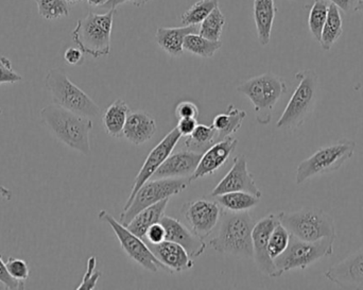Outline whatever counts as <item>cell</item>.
Returning a JSON list of instances; mask_svg holds the SVG:
<instances>
[{"instance_id": "cell-39", "label": "cell", "mask_w": 363, "mask_h": 290, "mask_svg": "<svg viewBox=\"0 0 363 290\" xmlns=\"http://www.w3.org/2000/svg\"><path fill=\"white\" fill-rule=\"evenodd\" d=\"M0 283L4 285V289H25L26 287L25 282H18L10 276L1 255H0Z\"/></svg>"}, {"instance_id": "cell-21", "label": "cell", "mask_w": 363, "mask_h": 290, "mask_svg": "<svg viewBox=\"0 0 363 290\" xmlns=\"http://www.w3.org/2000/svg\"><path fill=\"white\" fill-rule=\"evenodd\" d=\"M157 123L145 111L130 112L123 128V138L135 146L145 144L157 133Z\"/></svg>"}, {"instance_id": "cell-16", "label": "cell", "mask_w": 363, "mask_h": 290, "mask_svg": "<svg viewBox=\"0 0 363 290\" xmlns=\"http://www.w3.org/2000/svg\"><path fill=\"white\" fill-rule=\"evenodd\" d=\"M324 277L340 289L363 290V247L325 270Z\"/></svg>"}, {"instance_id": "cell-43", "label": "cell", "mask_w": 363, "mask_h": 290, "mask_svg": "<svg viewBox=\"0 0 363 290\" xmlns=\"http://www.w3.org/2000/svg\"><path fill=\"white\" fill-rule=\"evenodd\" d=\"M64 60L69 65H81L84 62V53L78 47H69L64 52Z\"/></svg>"}, {"instance_id": "cell-38", "label": "cell", "mask_w": 363, "mask_h": 290, "mask_svg": "<svg viewBox=\"0 0 363 290\" xmlns=\"http://www.w3.org/2000/svg\"><path fill=\"white\" fill-rule=\"evenodd\" d=\"M23 80V77L13 69L11 60L1 55L0 57V85L15 84Z\"/></svg>"}, {"instance_id": "cell-23", "label": "cell", "mask_w": 363, "mask_h": 290, "mask_svg": "<svg viewBox=\"0 0 363 290\" xmlns=\"http://www.w3.org/2000/svg\"><path fill=\"white\" fill-rule=\"evenodd\" d=\"M277 14V6L275 4V0H254V21H255L258 42L262 46H268L270 43Z\"/></svg>"}, {"instance_id": "cell-7", "label": "cell", "mask_w": 363, "mask_h": 290, "mask_svg": "<svg viewBox=\"0 0 363 290\" xmlns=\"http://www.w3.org/2000/svg\"><path fill=\"white\" fill-rule=\"evenodd\" d=\"M277 217L291 235L305 242L337 238L334 218L321 208H303L296 212H279Z\"/></svg>"}, {"instance_id": "cell-8", "label": "cell", "mask_w": 363, "mask_h": 290, "mask_svg": "<svg viewBox=\"0 0 363 290\" xmlns=\"http://www.w3.org/2000/svg\"><path fill=\"white\" fill-rule=\"evenodd\" d=\"M355 150V140L349 138L321 147L308 159L298 164L296 174V184L301 185L315 177L337 172L353 157Z\"/></svg>"}, {"instance_id": "cell-3", "label": "cell", "mask_w": 363, "mask_h": 290, "mask_svg": "<svg viewBox=\"0 0 363 290\" xmlns=\"http://www.w3.org/2000/svg\"><path fill=\"white\" fill-rule=\"evenodd\" d=\"M287 83L281 77L268 72L253 77L237 87V91L249 98L260 125H269L273 110L287 91Z\"/></svg>"}, {"instance_id": "cell-18", "label": "cell", "mask_w": 363, "mask_h": 290, "mask_svg": "<svg viewBox=\"0 0 363 290\" xmlns=\"http://www.w3.org/2000/svg\"><path fill=\"white\" fill-rule=\"evenodd\" d=\"M160 223L165 228L166 240L180 245L192 259L200 257L206 250V244L203 238L196 235L178 219L164 215Z\"/></svg>"}, {"instance_id": "cell-17", "label": "cell", "mask_w": 363, "mask_h": 290, "mask_svg": "<svg viewBox=\"0 0 363 290\" xmlns=\"http://www.w3.org/2000/svg\"><path fill=\"white\" fill-rule=\"evenodd\" d=\"M238 145V140L234 136H228L224 140L216 142L213 146L209 147L202 155L198 167L194 170L188 182H194L199 179L206 176H211L220 169L230 159V155L234 152Z\"/></svg>"}, {"instance_id": "cell-24", "label": "cell", "mask_w": 363, "mask_h": 290, "mask_svg": "<svg viewBox=\"0 0 363 290\" xmlns=\"http://www.w3.org/2000/svg\"><path fill=\"white\" fill-rule=\"evenodd\" d=\"M168 202H169V199L162 200V201L157 202L153 206L144 208L138 214H136L125 227H127L129 231L135 234L138 238L145 240L149 228L155 223H160L162 217L165 215Z\"/></svg>"}, {"instance_id": "cell-36", "label": "cell", "mask_w": 363, "mask_h": 290, "mask_svg": "<svg viewBox=\"0 0 363 290\" xmlns=\"http://www.w3.org/2000/svg\"><path fill=\"white\" fill-rule=\"evenodd\" d=\"M97 257H91L87 260L86 272L83 277L82 282L77 287V290H93L97 287V282L101 277V272L96 270Z\"/></svg>"}, {"instance_id": "cell-41", "label": "cell", "mask_w": 363, "mask_h": 290, "mask_svg": "<svg viewBox=\"0 0 363 290\" xmlns=\"http://www.w3.org/2000/svg\"><path fill=\"white\" fill-rule=\"evenodd\" d=\"M176 115L181 118H196L199 116V108L191 101H182L176 108Z\"/></svg>"}, {"instance_id": "cell-26", "label": "cell", "mask_w": 363, "mask_h": 290, "mask_svg": "<svg viewBox=\"0 0 363 290\" xmlns=\"http://www.w3.org/2000/svg\"><path fill=\"white\" fill-rule=\"evenodd\" d=\"M130 108L123 99H117L106 108L102 116L104 130L112 138H119L123 136V128L129 116Z\"/></svg>"}, {"instance_id": "cell-2", "label": "cell", "mask_w": 363, "mask_h": 290, "mask_svg": "<svg viewBox=\"0 0 363 290\" xmlns=\"http://www.w3.org/2000/svg\"><path fill=\"white\" fill-rule=\"evenodd\" d=\"M255 225L251 215L245 212L223 210L218 223L217 233L209 245L222 255L253 257L252 232Z\"/></svg>"}, {"instance_id": "cell-44", "label": "cell", "mask_w": 363, "mask_h": 290, "mask_svg": "<svg viewBox=\"0 0 363 290\" xmlns=\"http://www.w3.org/2000/svg\"><path fill=\"white\" fill-rule=\"evenodd\" d=\"M196 126H198L196 118H181L179 119L177 129L180 132L182 138H183V136L184 138H187V136H189L190 134L194 132Z\"/></svg>"}, {"instance_id": "cell-40", "label": "cell", "mask_w": 363, "mask_h": 290, "mask_svg": "<svg viewBox=\"0 0 363 290\" xmlns=\"http://www.w3.org/2000/svg\"><path fill=\"white\" fill-rule=\"evenodd\" d=\"M165 240V228H164L161 223H157L149 228L144 240H146L147 244L157 245L164 242Z\"/></svg>"}, {"instance_id": "cell-13", "label": "cell", "mask_w": 363, "mask_h": 290, "mask_svg": "<svg viewBox=\"0 0 363 290\" xmlns=\"http://www.w3.org/2000/svg\"><path fill=\"white\" fill-rule=\"evenodd\" d=\"M180 132L178 129L172 130L155 148L151 150L147 157L146 161L143 164L140 172L135 177L133 185L131 187V193L128 197L127 202L123 206V211L127 210L129 208L131 202L133 201L134 196L138 193V189L147 182V181L152 179L153 174H155L157 169L161 167L162 164L165 162V160L172 155L174 149L176 148L177 144L181 140Z\"/></svg>"}, {"instance_id": "cell-9", "label": "cell", "mask_w": 363, "mask_h": 290, "mask_svg": "<svg viewBox=\"0 0 363 290\" xmlns=\"http://www.w3.org/2000/svg\"><path fill=\"white\" fill-rule=\"evenodd\" d=\"M335 240V238H326L318 242H305L296 236H290L287 249L273 260L277 278L294 269H307L320 260L332 257Z\"/></svg>"}, {"instance_id": "cell-28", "label": "cell", "mask_w": 363, "mask_h": 290, "mask_svg": "<svg viewBox=\"0 0 363 290\" xmlns=\"http://www.w3.org/2000/svg\"><path fill=\"white\" fill-rule=\"evenodd\" d=\"M223 210L230 212H245L259 204L260 197L247 191H233L213 198Z\"/></svg>"}, {"instance_id": "cell-46", "label": "cell", "mask_w": 363, "mask_h": 290, "mask_svg": "<svg viewBox=\"0 0 363 290\" xmlns=\"http://www.w3.org/2000/svg\"><path fill=\"white\" fill-rule=\"evenodd\" d=\"M85 1L89 6L96 8V6H104L108 0H85Z\"/></svg>"}, {"instance_id": "cell-37", "label": "cell", "mask_w": 363, "mask_h": 290, "mask_svg": "<svg viewBox=\"0 0 363 290\" xmlns=\"http://www.w3.org/2000/svg\"><path fill=\"white\" fill-rule=\"evenodd\" d=\"M9 274L18 282H26L29 278L30 268L25 260L10 257L6 263Z\"/></svg>"}, {"instance_id": "cell-12", "label": "cell", "mask_w": 363, "mask_h": 290, "mask_svg": "<svg viewBox=\"0 0 363 290\" xmlns=\"http://www.w3.org/2000/svg\"><path fill=\"white\" fill-rule=\"evenodd\" d=\"M222 212L223 208L216 200L207 198L192 200L182 208V214L187 223V227L203 240L215 231Z\"/></svg>"}, {"instance_id": "cell-15", "label": "cell", "mask_w": 363, "mask_h": 290, "mask_svg": "<svg viewBox=\"0 0 363 290\" xmlns=\"http://www.w3.org/2000/svg\"><path fill=\"white\" fill-rule=\"evenodd\" d=\"M233 191H247L262 198V191L250 172L247 157L245 155H237L235 157L234 164L230 172L216 185L209 196L211 198H215Z\"/></svg>"}, {"instance_id": "cell-32", "label": "cell", "mask_w": 363, "mask_h": 290, "mask_svg": "<svg viewBox=\"0 0 363 290\" xmlns=\"http://www.w3.org/2000/svg\"><path fill=\"white\" fill-rule=\"evenodd\" d=\"M225 16L219 6L213 9L211 14L200 23L199 34L211 40H220L224 26H225Z\"/></svg>"}, {"instance_id": "cell-27", "label": "cell", "mask_w": 363, "mask_h": 290, "mask_svg": "<svg viewBox=\"0 0 363 290\" xmlns=\"http://www.w3.org/2000/svg\"><path fill=\"white\" fill-rule=\"evenodd\" d=\"M343 33V21L341 16L340 9L335 4H330L328 6V18L324 23L323 30H322L321 38H320V45L322 49L325 51H330L333 48L337 40L341 38Z\"/></svg>"}, {"instance_id": "cell-30", "label": "cell", "mask_w": 363, "mask_h": 290, "mask_svg": "<svg viewBox=\"0 0 363 290\" xmlns=\"http://www.w3.org/2000/svg\"><path fill=\"white\" fill-rule=\"evenodd\" d=\"M216 143V131L213 126L199 125L185 140L187 150L203 155Z\"/></svg>"}, {"instance_id": "cell-4", "label": "cell", "mask_w": 363, "mask_h": 290, "mask_svg": "<svg viewBox=\"0 0 363 290\" xmlns=\"http://www.w3.org/2000/svg\"><path fill=\"white\" fill-rule=\"evenodd\" d=\"M115 12L116 10L104 14L89 12L84 18L79 19L72 36L74 44L84 55L94 59L110 55Z\"/></svg>"}, {"instance_id": "cell-10", "label": "cell", "mask_w": 363, "mask_h": 290, "mask_svg": "<svg viewBox=\"0 0 363 290\" xmlns=\"http://www.w3.org/2000/svg\"><path fill=\"white\" fill-rule=\"evenodd\" d=\"M188 182L182 179H152L147 181L134 196L129 208L123 211L121 223L127 225L136 214L162 200L170 199L187 189Z\"/></svg>"}, {"instance_id": "cell-1", "label": "cell", "mask_w": 363, "mask_h": 290, "mask_svg": "<svg viewBox=\"0 0 363 290\" xmlns=\"http://www.w3.org/2000/svg\"><path fill=\"white\" fill-rule=\"evenodd\" d=\"M40 117L44 127L55 140L81 155H91L89 135L94 128L91 118L55 104L44 106L40 110Z\"/></svg>"}, {"instance_id": "cell-45", "label": "cell", "mask_w": 363, "mask_h": 290, "mask_svg": "<svg viewBox=\"0 0 363 290\" xmlns=\"http://www.w3.org/2000/svg\"><path fill=\"white\" fill-rule=\"evenodd\" d=\"M152 1V0H108L102 8L106 9V10H117L118 6H123L125 4H129L132 2L135 6H144L145 4L148 2Z\"/></svg>"}, {"instance_id": "cell-33", "label": "cell", "mask_w": 363, "mask_h": 290, "mask_svg": "<svg viewBox=\"0 0 363 290\" xmlns=\"http://www.w3.org/2000/svg\"><path fill=\"white\" fill-rule=\"evenodd\" d=\"M330 2L328 0H313V6L309 10L308 15V28L311 35L318 42L321 38L322 30H323L324 23L328 18V6Z\"/></svg>"}, {"instance_id": "cell-35", "label": "cell", "mask_w": 363, "mask_h": 290, "mask_svg": "<svg viewBox=\"0 0 363 290\" xmlns=\"http://www.w3.org/2000/svg\"><path fill=\"white\" fill-rule=\"evenodd\" d=\"M290 236L291 234L289 233V231L281 223H277L269 238V253L273 260L277 259L287 249Z\"/></svg>"}, {"instance_id": "cell-29", "label": "cell", "mask_w": 363, "mask_h": 290, "mask_svg": "<svg viewBox=\"0 0 363 290\" xmlns=\"http://www.w3.org/2000/svg\"><path fill=\"white\" fill-rule=\"evenodd\" d=\"M184 50L198 57H213L222 47L221 40H211L200 34H188L184 40Z\"/></svg>"}, {"instance_id": "cell-5", "label": "cell", "mask_w": 363, "mask_h": 290, "mask_svg": "<svg viewBox=\"0 0 363 290\" xmlns=\"http://www.w3.org/2000/svg\"><path fill=\"white\" fill-rule=\"evenodd\" d=\"M44 84L51 100L57 106L89 118H96L101 114L99 106L77 87L62 68L49 70L45 77Z\"/></svg>"}, {"instance_id": "cell-6", "label": "cell", "mask_w": 363, "mask_h": 290, "mask_svg": "<svg viewBox=\"0 0 363 290\" xmlns=\"http://www.w3.org/2000/svg\"><path fill=\"white\" fill-rule=\"evenodd\" d=\"M298 85L292 94L277 127L283 130H296L302 127L311 114L319 95V76L313 69H304L296 74Z\"/></svg>"}, {"instance_id": "cell-42", "label": "cell", "mask_w": 363, "mask_h": 290, "mask_svg": "<svg viewBox=\"0 0 363 290\" xmlns=\"http://www.w3.org/2000/svg\"><path fill=\"white\" fill-rule=\"evenodd\" d=\"M328 1L338 6L342 12L352 14V13L359 12L362 0H328Z\"/></svg>"}, {"instance_id": "cell-31", "label": "cell", "mask_w": 363, "mask_h": 290, "mask_svg": "<svg viewBox=\"0 0 363 290\" xmlns=\"http://www.w3.org/2000/svg\"><path fill=\"white\" fill-rule=\"evenodd\" d=\"M219 6L218 0H199L182 14L181 23L183 26H198L202 23L213 9Z\"/></svg>"}, {"instance_id": "cell-49", "label": "cell", "mask_w": 363, "mask_h": 290, "mask_svg": "<svg viewBox=\"0 0 363 290\" xmlns=\"http://www.w3.org/2000/svg\"><path fill=\"white\" fill-rule=\"evenodd\" d=\"M2 111L1 108H0V115H1Z\"/></svg>"}, {"instance_id": "cell-20", "label": "cell", "mask_w": 363, "mask_h": 290, "mask_svg": "<svg viewBox=\"0 0 363 290\" xmlns=\"http://www.w3.org/2000/svg\"><path fill=\"white\" fill-rule=\"evenodd\" d=\"M200 153L194 151H181L170 155L161 167L153 174L152 179H179L191 177L198 167Z\"/></svg>"}, {"instance_id": "cell-25", "label": "cell", "mask_w": 363, "mask_h": 290, "mask_svg": "<svg viewBox=\"0 0 363 290\" xmlns=\"http://www.w3.org/2000/svg\"><path fill=\"white\" fill-rule=\"evenodd\" d=\"M245 117H247L245 111L237 108L233 104L228 106L226 113H221L215 116L211 126L216 131V142H219L236 133L242 126Z\"/></svg>"}, {"instance_id": "cell-47", "label": "cell", "mask_w": 363, "mask_h": 290, "mask_svg": "<svg viewBox=\"0 0 363 290\" xmlns=\"http://www.w3.org/2000/svg\"><path fill=\"white\" fill-rule=\"evenodd\" d=\"M66 1L68 2V4H69V6H74V4H78L79 2L81 1V0H66Z\"/></svg>"}, {"instance_id": "cell-14", "label": "cell", "mask_w": 363, "mask_h": 290, "mask_svg": "<svg viewBox=\"0 0 363 290\" xmlns=\"http://www.w3.org/2000/svg\"><path fill=\"white\" fill-rule=\"evenodd\" d=\"M279 223L277 214H269L255 223L252 232L254 261L258 269L270 278H277V272L274 261L269 253V238Z\"/></svg>"}, {"instance_id": "cell-22", "label": "cell", "mask_w": 363, "mask_h": 290, "mask_svg": "<svg viewBox=\"0 0 363 290\" xmlns=\"http://www.w3.org/2000/svg\"><path fill=\"white\" fill-rule=\"evenodd\" d=\"M198 26L183 27H157L155 42L170 57H180L184 53V40L188 34L198 33Z\"/></svg>"}, {"instance_id": "cell-11", "label": "cell", "mask_w": 363, "mask_h": 290, "mask_svg": "<svg viewBox=\"0 0 363 290\" xmlns=\"http://www.w3.org/2000/svg\"><path fill=\"white\" fill-rule=\"evenodd\" d=\"M98 219L110 225L113 232L116 234L123 251L130 259L133 260L138 265L142 266L149 272H157L160 269L164 270L163 265L160 263L159 260L155 257L144 240L129 231L127 227L117 221L110 213L104 210L100 211L99 214H98Z\"/></svg>"}, {"instance_id": "cell-48", "label": "cell", "mask_w": 363, "mask_h": 290, "mask_svg": "<svg viewBox=\"0 0 363 290\" xmlns=\"http://www.w3.org/2000/svg\"><path fill=\"white\" fill-rule=\"evenodd\" d=\"M359 12H362L363 13V0L362 1V4H360Z\"/></svg>"}, {"instance_id": "cell-34", "label": "cell", "mask_w": 363, "mask_h": 290, "mask_svg": "<svg viewBox=\"0 0 363 290\" xmlns=\"http://www.w3.org/2000/svg\"><path fill=\"white\" fill-rule=\"evenodd\" d=\"M38 14L46 21H57L69 15V4L66 0H35Z\"/></svg>"}, {"instance_id": "cell-19", "label": "cell", "mask_w": 363, "mask_h": 290, "mask_svg": "<svg viewBox=\"0 0 363 290\" xmlns=\"http://www.w3.org/2000/svg\"><path fill=\"white\" fill-rule=\"evenodd\" d=\"M152 251L164 270L167 272H185L194 267V259L190 257L187 251L176 242L164 240L160 244H147Z\"/></svg>"}]
</instances>
